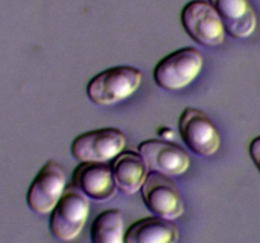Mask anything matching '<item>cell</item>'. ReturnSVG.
<instances>
[{
  "mask_svg": "<svg viewBox=\"0 0 260 243\" xmlns=\"http://www.w3.org/2000/svg\"><path fill=\"white\" fill-rule=\"evenodd\" d=\"M179 132L183 142L196 154L210 157L220 148V134L215 124L200 109H184L179 118Z\"/></svg>",
  "mask_w": 260,
  "mask_h": 243,
  "instance_id": "7",
  "label": "cell"
},
{
  "mask_svg": "<svg viewBox=\"0 0 260 243\" xmlns=\"http://www.w3.org/2000/svg\"><path fill=\"white\" fill-rule=\"evenodd\" d=\"M149 169L167 176H179L189 169V156L178 144L160 139H149L139 146Z\"/></svg>",
  "mask_w": 260,
  "mask_h": 243,
  "instance_id": "9",
  "label": "cell"
},
{
  "mask_svg": "<svg viewBox=\"0 0 260 243\" xmlns=\"http://www.w3.org/2000/svg\"><path fill=\"white\" fill-rule=\"evenodd\" d=\"M178 240L177 225L157 215L136 220L124 234V243H178Z\"/></svg>",
  "mask_w": 260,
  "mask_h": 243,
  "instance_id": "13",
  "label": "cell"
},
{
  "mask_svg": "<svg viewBox=\"0 0 260 243\" xmlns=\"http://www.w3.org/2000/svg\"><path fill=\"white\" fill-rule=\"evenodd\" d=\"M126 137L117 128L85 132L71 143V153L79 162H108L122 153Z\"/></svg>",
  "mask_w": 260,
  "mask_h": 243,
  "instance_id": "5",
  "label": "cell"
},
{
  "mask_svg": "<svg viewBox=\"0 0 260 243\" xmlns=\"http://www.w3.org/2000/svg\"><path fill=\"white\" fill-rule=\"evenodd\" d=\"M124 223L121 210L108 209L91 223V243H124Z\"/></svg>",
  "mask_w": 260,
  "mask_h": 243,
  "instance_id": "14",
  "label": "cell"
},
{
  "mask_svg": "<svg viewBox=\"0 0 260 243\" xmlns=\"http://www.w3.org/2000/svg\"><path fill=\"white\" fill-rule=\"evenodd\" d=\"M66 175L53 159L46 162L33 179L27 192V204L37 214H50L65 192Z\"/></svg>",
  "mask_w": 260,
  "mask_h": 243,
  "instance_id": "6",
  "label": "cell"
},
{
  "mask_svg": "<svg viewBox=\"0 0 260 243\" xmlns=\"http://www.w3.org/2000/svg\"><path fill=\"white\" fill-rule=\"evenodd\" d=\"M142 83V73L132 66H116L94 76L86 95L96 105H113L134 95Z\"/></svg>",
  "mask_w": 260,
  "mask_h": 243,
  "instance_id": "1",
  "label": "cell"
},
{
  "mask_svg": "<svg viewBox=\"0 0 260 243\" xmlns=\"http://www.w3.org/2000/svg\"><path fill=\"white\" fill-rule=\"evenodd\" d=\"M142 200L151 213L164 219L174 220L184 213L179 190L167 175L152 171L141 187Z\"/></svg>",
  "mask_w": 260,
  "mask_h": 243,
  "instance_id": "8",
  "label": "cell"
},
{
  "mask_svg": "<svg viewBox=\"0 0 260 243\" xmlns=\"http://www.w3.org/2000/svg\"><path fill=\"white\" fill-rule=\"evenodd\" d=\"M249 154H250L254 165H255L256 169H258L260 172V136L255 137V138L250 142V146H249Z\"/></svg>",
  "mask_w": 260,
  "mask_h": 243,
  "instance_id": "15",
  "label": "cell"
},
{
  "mask_svg": "<svg viewBox=\"0 0 260 243\" xmlns=\"http://www.w3.org/2000/svg\"><path fill=\"white\" fill-rule=\"evenodd\" d=\"M202 66L203 57L200 51L193 47L180 48L157 62L154 80L164 90H180L194 81Z\"/></svg>",
  "mask_w": 260,
  "mask_h": 243,
  "instance_id": "3",
  "label": "cell"
},
{
  "mask_svg": "<svg viewBox=\"0 0 260 243\" xmlns=\"http://www.w3.org/2000/svg\"><path fill=\"white\" fill-rule=\"evenodd\" d=\"M73 182L86 196L98 201L109 200L116 195L113 171L106 162H80L74 170Z\"/></svg>",
  "mask_w": 260,
  "mask_h": 243,
  "instance_id": "10",
  "label": "cell"
},
{
  "mask_svg": "<svg viewBox=\"0 0 260 243\" xmlns=\"http://www.w3.org/2000/svg\"><path fill=\"white\" fill-rule=\"evenodd\" d=\"M217 10L231 37L244 39L255 32L256 14L249 0H208Z\"/></svg>",
  "mask_w": 260,
  "mask_h": 243,
  "instance_id": "11",
  "label": "cell"
},
{
  "mask_svg": "<svg viewBox=\"0 0 260 243\" xmlns=\"http://www.w3.org/2000/svg\"><path fill=\"white\" fill-rule=\"evenodd\" d=\"M117 187L131 195L141 190L149 176V166L139 152L126 151L119 153L112 164Z\"/></svg>",
  "mask_w": 260,
  "mask_h": 243,
  "instance_id": "12",
  "label": "cell"
},
{
  "mask_svg": "<svg viewBox=\"0 0 260 243\" xmlns=\"http://www.w3.org/2000/svg\"><path fill=\"white\" fill-rule=\"evenodd\" d=\"M180 19L188 35L200 45L215 47L222 45L225 40V25L210 2L192 0L187 3Z\"/></svg>",
  "mask_w": 260,
  "mask_h": 243,
  "instance_id": "4",
  "label": "cell"
},
{
  "mask_svg": "<svg viewBox=\"0 0 260 243\" xmlns=\"http://www.w3.org/2000/svg\"><path fill=\"white\" fill-rule=\"evenodd\" d=\"M88 196L78 187L65 190L60 201L51 212L50 230L55 238L70 242L78 238L85 225L89 215Z\"/></svg>",
  "mask_w": 260,
  "mask_h": 243,
  "instance_id": "2",
  "label": "cell"
}]
</instances>
